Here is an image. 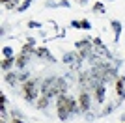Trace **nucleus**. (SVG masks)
Masks as SVG:
<instances>
[{
    "mask_svg": "<svg viewBox=\"0 0 125 123\" xmlns=\"http://www.w3.org/2000/svg\"><path fill=\"white\" fill-rule=\"evenodd\" d=\"M43 82L36 80V78H32V80L24 82V86H22V95H24L26 101H36L37 99V90H39V86H41Z\"/></svg>",
    "mask_w": 125,
    "mask_h": 123,
    "instance_id": "1",
    "label": "nucleus"
},
{
    "mask_svg": "<svg viewBox=\"0 0 125 123\" xmlns=\"http://www.w3.org/2000/svg\"><path fill=\"white\" fill-rule=\"evenodd\" d=\"M56 106H58V118L60 119H67L69 114H71V97H67L65 93L60 95Z\"/></svg>",
    "mask_w": 125,
    "mask_h": 123,
    "instance_id": "2",
    "label": "nucleus"
},
{
    "mask_svg": "<svg viewBox=\"0 0 125 123\" xmlns=\"http://www.w3.org/2000/svg\"><path fill=\"white\" fill-rule=\"evenodd\" d=\"M75 47L78 49V52H80V56L82 58H92L94 56V52H95V47H92V43H90L88 39H82V41H77L75 43Z\"/></svg>",
    "mask_w": 125,
    "mask_h": 123,
    "instance_id": "3",
    "label": "nucleus"
},
{
    "mask_svg": "<svg viewBox=\"0 0 125 123\" xmlns=\"http://www.w3.org/2000/svg\"><path fill=\"white\" fill-rule=\"evenodd\" d=\"M41 95H47V97H54L56 95V77H49L47 80H43Z\"/></svg>",
    "mask_w": 125,
    "mask_h": 123,
    "instance_id": "4",
    "label": "nucleus"
},
{
    "mask_svg": "<svg viewBox=\"0 0 125 123\" xmlns=\"http://www.w3.org/2000/svg\"><path fill=\"white\" fill-rule=\"evenodd\" d=\"M63 62L69 63L73 69H77L80 65V62H82V56H80V52H65L63 54Z\"/></svg>",
    "mask_w": 125,
    "mask_h": 123,
    "instance_id": "5",
    "label": "nucleus"
},
{
    "mask_svg": "<svg viewBox=\"0 0 125 123\" xmlns=\"http://www.w3.org/2000/svg\"><path fill=\"white\" fill-rule=\"evenodd\" d=\"M78 106L82 112H88L90 110V95L88 92H80V97H78Z\"/></svg>",
    "mask_w": 125,
    "mask_h": 123,
    "instance_id": "6",
    "label": "nucleus"
},
{
    "mask_svg": "<svg viewBox=\"0 0 125 123\" xmlns=\"http://www.w3.org/2000/svg\"><path fill=\"white\" fill-rule=\"evenodd\" d=\"M125 78L123 77H118L116 78V92H118V97H120V101L123 99V95H125Z\"/></svg>",
    "mask_w": 125,
    "mask_h": 123,
    "instance_id": "7",
    "label": "nucleus"
},
{
    "mask_svg": "<svg viewBox=\"0 0 125 123\" xmlns=\"http://www.w3.org/2000/svg\"><path fill=\"white\" fill-rule=\"evenodd\" d=\"M36 56L45 58V60H49V62H56V60H54V56H52V54L47 51V49H45V47H39V49H36Z\"/></svg>",
    "mask_w": 125,
    "mask_h": 123,
    "instance_id": "8",
    "label": "nucleus"
},
{
    "mask_svg": "<svg viewBox=\"0 0 125 123\" xmlns=\"http://www.w3.org/2000/svg\"><path fill=\"white\" fill-rule=\"evenodd\" d=\"M95 52H97V54H101V56H104L106 60H112V52H110L104 45H97V47H95Z\"/></svg>",
    "mask_w": 125,
    "mask_h": 123,
    "instance_id": "9",
    "label": "nucleus"
},
{
    "mask_svg": "<svg viewBox=\"0 0 125 123\" xmlns=\"http://www.w3.org/2000/svg\"><path fill=\"white\" fill-rule=\"evenodd\" d=\"M112 30H114V41H120V36H121V22L120 20H112Z\"/></svg>",
    "mask_w": 125,
    "mask_h": 123,
    "instance_id": "10",
    "label": "nucleus"
},
{
    "mask_svg": "<svg viewBox=\"0 0 125 123\" xmlns=\"http://www.w3.org/2000/svg\"><path fill=\"white\" fill-rule=\"evenodd\" d=\"M95 99H97V102L104 101V84H101V86L95 88Z\"/></svg>",
    "mask_w": 125,
    "mask_h": 123,
    "instance_id": "11",
    "label": "nucleus"
},
{
    "mask_svg": "<svg viewBox=\"0 0 125 123\" xmlns=\"http://www.w3.org/2000/svg\"><path fill=\"white\" fill-rule=\"evenodd\" d=\"M15 63V60H13V56H10V58H4L2 60V71H10V67Z\"/></svg>",
    "mask_w": 125,
    "mask_h": 123,
    "instance_id": "12",
    "label": "nucleus"
},
{
    "mask_svg": "<svg viewBox=\"0 0 125 123\" xmlns=\"http://www.w3.org/2000/svg\"><path fill=\"white\" fill-rule=\"evenodd\" d=\"M49 101H51V97H47V95H41V97L37 99V108H47V104H49Z\"/></svg>",
    "mask_w": 125,
    "mask_h": 123,
    "instance_id": "13",
    "label": "nucleus"
},
{
    "mask_svg": "<svg viewBox=\"0 0 125 123\" xmlns=\"http://www.w3.org/2000/svg\"><path fill=\"white\" fill-rule=\"evenodd\" d=\"M4 78H6V82H8V84H15V82H17V78H19V75H13V73H10V71H8Z\"/></svg>",
    "mask_w": 125,
    "mask_h": 123,
    "instance_id": "14",
    "label": "nucleus"
},
{
    "mask_svg": "<svg viewBox=\"0 0 125 123\" xmlns=\"http://www.w3.org/2000/svg\"><path fill=\"white\" fill-rule=\"evenodd\" d=\"M26 62H28V56H24V54H21V56L17 58V62H15V63H17V67H21V69H22V67L26 65Z\"/></svg>",
    "mask_w": 125,
    "mask_h": 123,
    "instance_id": "15",
    "label": "nucleus"
},
{
    "mask_svg": "<svg viewBox=\"0 0 125 123\" xmlns=\"http://www.w3.org/2000/svg\"><path fill=\"white\" fill-rule=\"evenodd\" d=\"M30 4H32V0H24V2H22V4L17 8V10H19V11H26L28 8H30Z\"/></svg>",
    "mask_w": 125,
    "mask_h": 123,
    "instance_id": "16",
    "label": "nucleus"
},
{
    "mask_svg": "<svg viewBox=\"0 0 125 123\" xmlns=\"http://www.w3.org/2000/svg\"><path fill=\"white\" fill-rule=\"evenodd\" d=\"M2 52H4V56H6V58L13 56V51H11V47H4V49H2Z\"/></svg>",
    "mask_w": 125,
    "mask_h": 123,
    "instance_id": "17",
    "label": "nucleus"
},
{
    "mask_svg": "<svg viewBox=\"0 0 125 123\" xmlns=\"http://www.w3.org/2000/svg\"><path fill=\"white\" fill-rule=\"evenodd\" d=\"M78 108H80V106H78L77 102L71 99V114H77V112H78Z\"/></svg>",
    "mask_w": 125,
    "mask_h": 123,
    "instance_id": "18",
    "label": "nucleus"
},
{
    "mask_svg": "<svg viewBox=\"0 0 125 123\" xmlns=\"http://www.w3.org/2000/svg\"><path fill=\"white\" fill-rule=\"evenodd\" d=\"M28 77H30L28 73H21V75H19V80L21 82H28Z\"/></svg>",
    "mask_w": 125,
    "mask_h": 123,
    "instance_id": "19",
    "label": "nucleus"
},
{
    "mask_svg": "<svg viewBox=\"0 0 125 123\" xmlns=\"http://www.w3.org/2000/svg\"><path fill=\"white\" fill-rule=\"evenodd\" d=\"M94 11H95V13H97V11H101V13H103V11H104V6H103V4H95V6H94Z\"/></svg>",
    "mask_w": 125,
    "mask_h": 123,
    "instance_id": "20",
    "label": "nucleus"
},
{
    "mask_svg": "<svg viewBox=\"0 0 125 123\" xmlns=\"http://www.w3.org/2000/svg\"><path fill=\"white\" fill-rule=\"evenodd\" d=\"M39 22H36V20H30V22H28V28H39Z\"/></svg>",
    "mask_w": 125,
    "mask_h": 123,
    "instance_id": "21",
    "label": "nucleus"
},
{
    "mask_svg": "<svg viewBox=\"0 0 125 123\" xmlns=\"http://www.w3.org/2000/svg\"><path fill=\"white\" fill-rule=\"evenodd\" d=\"M80 26H82L84 30H90V28H92V24H90L88 20H82V22H80Z\"/></svg>",
    "mask_w": 125,
    "mask_h": 123,
    "instance_id": "22",
    "label": "nucleus"
},
{
    "mask_svg": "<svg viewBox=\"0 0 125 123\" xmlns=\"http://www.w3.org/2000/svg\"><path fill=\"white\" fill-rule=\"evenodd\" d=\"M71 26H73V28H82V26H80V22H78V20H73V22H71Z\"/></svg>",
    "mask_w": 125,
    "mask_h": 123,
    "instance_id": "23",
    "label": "nucleus"
},
{
    "mask_svg": "<svg viewBox=\"0 0 125 123\" xmlns=\"http://www.w3.org/2000/svg\"><path fill=\"white\" fill-rule=\"evenodd\" d=\"M0 102H2V106H6V102H8V99H6V95H0Z\"/></svg>",
    "mask_w": 125,
    "mask_h": 123,
    "instance_id": "24",
    "label": "nucleus"
},
{
    "mask_svg": "<svg viewBox=\"0 0 125 123\" xmlns=\"http://www.w3.org/2000/svg\"><path fill=\"white\" fill-rule=\"evenodd\" d=\"M11 123H24V121H22L21 118H13V121H11Z\"/></svg>",
    "mask_w": 125,
    "mask_h": 123,
    "instance_id": "25",
    "label": "nucleus"
},
{
    "mask_svg": "<svg viewBox=\"0 0 125 123\" xmlns=\"http://www.w3.org/2000/svg\"><path fill=\"white\" fill-rule=\"evenodd\" d=\"M10 2H11V0H2V4H4V6H8Z\"/></svg>",
    "mask_w": 125,
    "mask_h": 123,
    "instance_id": "26",
    "label": "nucleus"
},
{
    "mask_svg": "<svg viewBox=\"0 0 125 123\" xmlns=\"http://www.w3.org/2000/svg\"><path fill=\"white\" fill-rule=\"evenodd\" d=\"M80 2H82V4H84V2H88V0H80Z\"/></svg>",
    "mask_w": 125,
    "mask_h": 123,
    "instance_id": "27",
    "label": "nucleus"
},
{
    "mask_svg": "<svg viewBox=\"0 0 125 123\" xmlns=\"http://www.w3.org/2000/svg\"><path fill=\"white\" fill-rule=\"evenodd\" d=\"M2 123H6V121H2Z\"/></svg>",
    "mask_w": 125,
    "mask_h": 123,
    "instance_id": "28",
    "label": "nucleus"
}]
</instances>
